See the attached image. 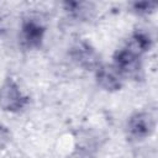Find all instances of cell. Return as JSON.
<instances>
[{
	"label": "cell",
	"mask_w": 158,
	"mask_h": 158,
	"mask_svg": "<svg viewBox=\"0 0 158 158\" xmlns=\"http://www.w3.org/2000/svg\"><path fill=\"white\" fill-rule=\"evenodd\" d=\"M47 35L46 22L37 15H25L19 22L17 43L22 51L32 52L43 47Z\"/></svg>",
	"instance_id": "6da1fadb"
},
{
	"label": "cell",
	"mask_w": 158,
	"mask_h": 158,
	"mask_svg": "<svg viewBox=\"0 0 158 158\" xmlns=\"http://www.w3.org/2000/svg\"><path fill=\"white\" fill-rule=\"evenodd\" d=\"M30 105V96L23 91L19 81L7 75L0 84V110L6 114L17 115Z\"/></svg>",
	"instance_id": "7a4b0ae2"
},
{
	"label": "cell",
	"mask_w": 158,
	"mask_h": 158,
	"mask_svg": "<svg viewBox=\"0 0 158 158\" xmlns=\"http://www.w3.org/2000/svg\"><path fill=\"white\" fill-rule=\"evenodd\" d=\"M111 64L118 70L125 80L131 81H143L146 77L143 57L137 56L126 47L117 48L111 57Z\"/></svg>",
	"instance_id": "3957f363"
},
{
	"label": "cell",
	"mask_w": 158,
	"mask_h": 158,
	"mask_svg": "<svg viewBox=\"0 0 158 158\" xmlns=\"http://www.w3.org/2000/svg\"><path fill=\"white\" fill-rule=\"evenodd\" d=\"M70 62L84 72L94 73V70L104 62L96 47L86 38H77L68 48Z\"/></svg>",
	"instance_id": "277c9868"
},
{
	"label": "cell",
	"mask_w": 158,
	"mask_h": 158,
	"mask_svg": "<svg viewBox=\"0 0 158 158\" xmlns=\"http://www.w3.org/2000/svg\"><path fill=\"white\" fill-rule=\"evenodd\" d=\"M156 131V117L146 110H136L128 115L125 122V135L131 142H143Z\"/></svg>",
	"instance_id": "5b68a950"
},
{
	"label": "cell",
	"mask_w": 158,
	"mask_h": 158,
	"mask_svg": "<svg viewBox=\"0 0 158 158\" xmlns=\"http://www.w3.org/2000/svg\"><path fill=\"white\" fill-rule=\"evenodd\" d=\"M93 74H94V80L98 88L109 94L121 91L126 83L123 77L118 73V70L111 63L102 62L94 70Z\"/></svg>",
	"instance_id": "8992f818"
},
{
	"label": "cell",
	"mask_w": 158,
	"mask_h": 158,
	"mask_svg": "<svg viewBox=\"0 0 158 158\" xmlns=\"http://www.w3.org/2000/svg\"><path fill=\"white\" fill-rule=\"evenodd\" d=\"M68 20L78 23H88L96 15V5L84 0H65L60 4Z\"/></svg>",
	"instance_id": "52a82bcc"
},
{
	"label": "cell",
	"mask_w": 158,
	"mask_h": 158,
	"mask_svg": "<svg viewBox=\"0 0 158 158\" xmlns=\"http://www.w3.org/2000/svg\"><path fill=\"white\" fill-rule=\"evenodd\" d=\"M123 47L136 53L139 57H144L148 54L154 47V37L149 30L137 26L135 27L127 36Z\"/></svg>",
	"instance_id": "ba28073f"
},
{
	"label": "cell",
	"mask_w": 158,
	"mask_h": 158,
	"mask_svg": "<svg viewBox=\"0 0 158 158\" xmlns=\"http://www.w3.org/2000/svg\"><path fill=\"white\" fill-rule=\"evenodd\" d=\"M127 11L136 17L146 19L157 11V4L151 1H130L127 4Z\"/></svg>",
	"instance_id": "9c48e42d"
},
{
	"label": "cell",
	"mask_w": 158,
	"mask_h": 158,
	"mask_svg": "<svg viewBox=\"0 0 158 158\" xmlns=\"http://www.w3.org/2000/svg\"><path fill=\"white\" fill-rule=\"evenodd\" d=\"M12 132L10 130L9 126H6L5 123L0 122V153H2L4 151H6L9 148V146L12 142Z\"/></svg>",
	"instance_id": "30bf717a"
},
{
	"label": "cell",
	"mask_w": 158,
	"mask_h": 158,
	"mask_svg": "<svg viewBox=\"0 0 158 158\" xmlns=\"http://www.w3.org/2000/svg\"><path fill=\"white\" fill-rule=\"evenodd\" d=\"M1 32H2V30H1V26H0V37H1Z\"/></svg>",
	"instance_id": "8fae6325"
}]
</instances>
